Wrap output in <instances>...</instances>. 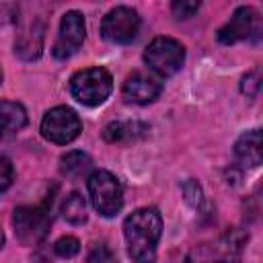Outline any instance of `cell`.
I'll return each mask as SVG.
<instances>
[{"label":"cell","mask_w":263,"mask_h":263,"mask_svg":"<svg viewBox=\"0 0 263 263\" xmlns=\"http://www.w3.org/2000/svg\"><path fill=\"white\" fill-rule=\"evenodd\" d=\"M162 234V218L156 208H140L123 222V236L132 263H154Z\"/></svg>","instance_id":"cell-1"},{"label":"cell","mask_w":263,"mask_h":263,"mask_svg":"<svg viewBox=\"0 0 263 263\" xmlns=\"http://www.w3.org/2000/svg\"><path fill=\"white\" fill-rule=\"evenodd\" d=\"M111 90H113V78L101 66L78 70L70 78V92H72V97L78 103L86 105V107H97V105L105 103L109 99Z\"/></svg>","instance_id":"cell-2"},{"label":"cell","mask_w":263,"mask_h":263,"mask_svg":"<svg viewBox=\"0 0 263 263\" xmlns=\"http://www.w3.org/2000/svg\"><path fill=\"white\" fill-rule=\"evenodd\" d=\"M88 195L92 208L103 216V218H113L121 212L123 208V187L119 179L109 173V171H95L90 173L88 181Z\"/></svg>","instance_id":"cell-3"},{"label":"cell","mask_w":263,"mask_h":263,"mask_svg":"<svg viewBox=\"0 0 263 263\" xmlns=\"http://www.w3.org/2000/svg\"><path fill=\"white\" fill-rule=\"evenodd\" d=\"M144 62L152 72L166 78L181 70L185 62V47L181 41L173 37H156L144 49Z\"/></svg>","instance_id":"cell-4"},{"label":"cell","mask_w":263,"mask_h":263,"mask_svg":"<svg viewBox=\"0 0 263 263\" xmlns=\"http://www.w3.org/2000/svg\"><path fill=\"white\" fill-rule=\"evenodd\" d=\"M51 208L47 203L41 205H21L12 214V226L23 245H37L45 238L51 224Z\"/></svg>","instance_id":"cell-5"},{"label":"cell","mask_w":263,"mask_h":263,"mask_svg":"<svg viewBox=\"0 0 263 263\" xmlns=\"http://www.w3.org/2000/svg\"><path fill=\"white\" fill-rule=\"evenodd\" d=\"M80 132H82V121L78 113L64 105L49 109L41 119V136L47 142H53L60 146L74 142L80 136Z\"/></svg>","instance_id":"cell-6"},{"label":"cell","mask_w":263,"mask_h":263,"mask_svg":"<svg viewBox=\"0 0 263 263\" xmlns=\"http://www.w3.org/2000/svg\"><path fill=\"white\" fill-rule=\"evenodd\" d=\"M245 236L240 232H228L212 242L199 245L187 257V263H238Z\"/></svg>","instance_id":"cell-7"},{"label":"cell","mask_w":263,"mask_h":263,"mask_svg":"<svg viewBox=\"0 0 263 263\" xmlns=\"http://www.w3.org/2000/svg\"><path fill=\"white\" fill-rule=\"evenodd\" d=\"M140 31V14L129 6H115L111 8L103 23L101 35L111 43H132Z\"/></svg>","instance_id":"cell-8"},{"label":"cell","mask_w":263,"mask_h":263,"mask_svg":"<svg viewBox=\"0 0 263 263\" xmlns=\"http://www.w3.org/2000/svg\"><path fill=\"white\" fill-rule=\"evenodd\" d=\"M86 37V25H84V16L78 10H68L62 16L60 23V33L53 41L51 53L58 60H68L72 53H76L80 49V45L84 43Z\"/></svg>","instance_id":"cell-9"},{"label":"cell","mask_w":263,"mask_h":263,"mask_svg":"<svg viewBox=\"0 0 263 263\" xmlns=\"http://www.w3.org/2000/svg\"><path fill=\"white\" fill-rule=\"evenodd\" d=\"M259 31H261L259 12L251 6H238L230 16V21L218 31V41L224 45H232L236 41L257 37Z\"/></svg>","instance_id":"cell-10"},{"label":"cell","mask_w":263,"mask_h":263,"mask_svg":"<svg viewBox=\"0 0 263 263\" xmlns=\"http://www.w3.org/2000/svg\"><path fill=\"white\" fill-rule=\"evenodd\" d=\"M123 99L127 103H136V105H148L152 101L158 99V95L162 92V82L146 72H134L125 78L123 82Z\"/></svg>","instance_id":"cell-11"},{"label":"cell","mask_w":263,"mask_h":263,"mask_svg":"<svg viewBox=\"0 0 263 263\" xmlns=\"http://www.w3.org/2000/svg\"><path fill=\"white\" fill-rule=\"evenodd\" d=\"M27 125V109L16 101H0V140L14 138Z\"/></svg>","instance_id":"cell-12"},{"label":"cell","mask_w":263,"mask_h":263,"mask_svg":"<svg viewBox=\"0 0 263 263\" xmlns=\"http://www.w3.org/2000/svg\"><path fill=\"white\" fill-rule=\"evenodd\" d=\"M261 129H249L245 132L236 144H234V154L245 166H259L263 160V148H261Z\"/></svg>","instance_id":"cell-13"},{"label":"cell","mask_w":263,"mask_h":263,"mask_svg":"<svg viewBox=\"0 0 263 263\" xmlns=\"http://www.w3.org/2000/svg\"><path fill=\"white\" fill-rule=\"evenodd\" d=\"M148 132V127L140 121H111L105 129H103V138L111 144L115 142H129V140H136L140 136H144Z\"/></svg>","instance_id":"cell-14"},{"label":"cell","mask_w":263,"mask_h":263,"mask_svg":"<svg viewBox=\"0 0 263 263\" xmlns=\"http://www.w3.org/2000/svg\"><path fill=\"white\" fill-rule=\"evenodd\" d=\"M41 47H43V27L35 29V27H29L25 29L16 43H14V51L23 58V60H35L41 55Z\"/></svg>","instance_id":"cell-15"},{"label":"cell","mask_w":263,"mask_h":263,"mask_svg":"<svg viewBox=\"0 0 263 263\" xmlns=\"http://www.w3.org/2000/svg\"><path fill=\"white\" fill-rule=\"evenodd\" d=\"M92 160L86 152L82 150H72V152H66L62 158H60V171L66 175V177H72V179H78L82 177L88 168H90Z\"/></svg>","instance_id":"cell-16"},{"label":"cell","mask_w":263,"mask_h":263,"mask_svg":"<svg viewBox=\"0 0 263 263\" xmlns=\"http://www.w3.org/2000/svg\"><path fill=\"white\" fill-rule=\"evenodd\" d=\"M62 214L74 226L84 224L86 222V201H84V197L80 193H76V191L70 193L66 197V201H64V205H62Z\"/></svg>","instance_id":"cell-17"},{"label":"cell","mask_w":263,"mask_h":263,"mask_svg":"<svg viewBox=\"0 0 263 263\" xmlns=\"http://www.w3.org/2000/svg\"><path fill=\"white\" fill-rule=\"evenodd\" d=\"M53 251H55L58 257H62V259H70V257L78 255V251H80V242H78V238H74V236H62V238L55 240Z\"/></svg>","instance_id":"cell-18"},{"label":"cell","mask_w":263,"mask_h":263,"mask_svg":"<svg viewBox=\"0 0 263 263\" xmlns=\"http://www.w3.org/2000/svg\"><path fill=\"white\" fill-rule=\"evenodd\" d=\"M88 263H119V261L105 242H99V245H92L88 253Z\"/></svg>","instance_id":"cell-19"},{"label":"cell","mask_w":263,"mask_h":263,"mask_svg":"<svg viewBox=\"0 0 263 263\" xmlns=\"http://www.w3.org/2000/svg\"><path fill=\"white\" fill-rule=\"evenodd\" d=\"M14 181V166L8 156L0 152V193H4Z\"/></svg>","instance_id":"cell-20"},{"label":"cell","mask_w":263,"mask_h":263,"mask_svg":"<svg viewBox=\"0 0 263 263\" xmlns=\"http://www.w3.org/2000/svg\"><path fill=\"white\" fill-rule=\"evenodd\" d=\"M171 8L177 18H189L199 10V2H173Z\"/></svg>","instance_id":"cell-21"},{"label":"cell","mask_w":263,"mask_h":263,"mask_svg":"<svg viewBox=\"0 0 263 263\" xmlns=\"http://www.w3.org/2000/svg\"><path fill=\"white\" fill-rule=\"evenodd\" d=\"M183 193H185V199L191 203V205H199L201 203V187L193 181V179H189V181H185V185H183Z\"/></svg>","instance_id":"cell-22"},{"label":"cell","mask_w":263,"mask_h":263,"mask_svg":"<svg viewBox=\"0 0 263 263\" xmlns=\"http://www.w3.org/2000/svg\"><path fill=\"white\" fill-rule=\"evenodd\" d=\"M240 90H242L247 97H255V95H257V90H259V72H257V70L249 72V74L242 78Z\"/></svg>","instance_id":"cell-23"},{"label":"cell","mask_w":263,"mask_h":263,"mask_svg":"<svg viewBox=\"0 0 263 263\" xmlns=\"http://www.w3.org/2000/svg\"><path fill=\"white\" fill-rule=\"evenodd\" d=\"M4 247V232H2V228H0V249Z\"/></svg>","instance_id":"cell-24"},{"label":"cell","mask_w":263,"mask_h":263,"mask_svg":"<svg viewBox=\"0 0 263 263\" xmlns=\"http://www.w3.org/2000/svg\"><path fill=\"white\" fill-rule=\"evenodd\" d=\"M0 82H2V68H0Z\"/></svg>","instance_id":"cell-25"}]
</instances>
